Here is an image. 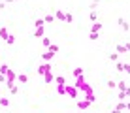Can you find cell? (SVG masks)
Segmentation results:
<instances>
[{
  "mask_svg": "<svg viewBox=\"0 0 130 113\" xmlns=\"http://www.w3.org/2000/svg\"><path fill=\"white\" fill-rule=\"evenodd\" d=\"M6 81H8V79H6V75H2V74H0V83H6Z\"/></svg>",
  "mask_w": 130,
  "mask_h": 113,
  "instance_id": "cell-39",
  "label": "cell"
},
{
  "mask_svg": "<svg viewBox=\"0 0 130 113\" xmlns=\"http://www.w3.org/2000/svg\"><path fill=\"white\" fill-rule=\"evenodd\" d=\"M43 25H45V21H43V19H36V21H34V26H36V28H42Z\"/></svg>",
  "mask_w": 130,
  "mask_h": 113,
  "instance_id": "cell-25",
  "label": "cell"
},
{
  "mask_svg": "<svg viewBox=\"0 0 130 113\" xmlns=\"http://www.w3.org/2000/svg\"><path fill=\"white\" fill-rule=\"evenodd\" d=\"M57 92L59 94H66V85H57Z\"/></svg>",
  "mask_w": 130,
  "mask_h": 113,
  "instance_id": "cell-26",
  "label": "cell"
},
{
  "mask_svg": "<svg viewBox=\"0 0 130 113\" xmlns=\"http://www.w3.org/2000/svg\"><path fill=\"white\" fill-rule=\"evenodd\" d=\"M107 89H111V90H113V89H117V81L109 79V81H107Z\"/></svg>",
  "mask_w": 130,
  "mask_h": 113,
  "instance_id": "cell-27",
  "label": "cell"
},
{
  "mask_svg": "<svg viewBox=\"0 0 130 113\" xmlns=\"http://www.w3.org/2000/svg\"><path fill=\"white\" fill-rule=\"evenodd\" d=\"M98 4H100V0H92V2H91V6H89V11H96Z\"/></svg>",
  "mask_w": 130,
  "mask_h": 113,
  "instance_id": "cell-18",
  "label": "cell"
},
{
  "mask_svg": "<svg viewBox=\"0 0 130 113\" xmlns=\"http://www.w3.org/2000/svg\"><path fill=\"white\" fill-rule=\"evenodd\" d=\"M66 23H74V15L72 13H66Z\"/></svg>",
  "mask_w": 130,
  "mask_h": 113,
  "instance_id": "cell-37",
  "label": "cell"
},
{
  "mask_svg": "<svg viewBox=\"0 0 130 113\" xmlns=\"http://www.w3.org/2000/svg\"><path fill=\"white\" fill-rule=\"evenodd\" d=\"M17 81H19V83H28V75L26 74H19L17 75Z\"/></svg>",
  "mask_w": 130,
  "mask_h": 113,
  "instance_id": "cell-16",
  "label": "cell"
},
{
  "mask_svg": "<svg viewBox=\"0 0 130 113\" xmlns=\"http://www.w3.org/2000/svg\"><path fill=\"white\" fill-rule=\"evenodd\" d=\"M36 72H38V75H42V77H43L47 72H51V64H49V62H42V64L36 68Z\"/></svg>",
  "mask_w": 130,
  "mask_h": 113,
  "instance_id": "cell-1",
  "label": "cell"
},
{
  "mask_svg": "<svg viewBox=\"0 0 130 113\" xmlns=\"http://www.w3.org/2000/svg\"><path fill=\"white\" fill-rule=\"evenodd\" d=\"M89 19H91L92 23L98 21V11H89Z\"/></svg>",
  "mask_w": 130,
  "mask_h": 113,
  "instance_id": "cell-21",
  "label": "cell"
},
{
  "mask_svg": "<svg viewBox=\"0 0 130 113\" xmlns=\"http://www.w3.org/2000/svg\"><path fill=\"white\" fill-rule=\"evenodd\" d=\"M79 113H85V111H79Z\"/></svg>",
  "mask_w": 130,
  "mask_h": 113,
  "instance_id": "cell-45",
  "label": "cell"
},
{
  "mask_svg": "<svg viewBox=\"0 0 130 113\" xmlns=\"http://www.w3.org/2000/svg\"><path fill=\"white\" fill-rule=\"evenodd\" d=\"M42 43H43V47H47V49H49V45H51V40L43 36V38H42Z\"/></svg>",
  "mask_w": 130,
  "mask_h": 113,
  "instance_id": "cell-31",
  "label": "cell"
},
{
  "mask_svg": "<svg viewBox=\"0 0 130 113\" xmlns=\"http://www.w3.org/2000/svg\"><path fill=\"white\" fill-rule=\"evenodd\" d=\"M126 109L130 111V102H126Z\"/></svg>",
  "mask_w": 130,
  "mask_h": 113,
  "instance_id": "cell-44",
  "label": "cell"
},
{
  "mask_svg": "<svg viewBox=\"0 0 130 113\" xmlns=\"http://www.w3.org/2000/svg\"><path fill=\"white\" fill-rule=\"evenodd\" d=\"M55 83H57V85H66L64 75H57V77H55Z\"/></svg>",
  "mask_w": 130,
  "mask_h": 113,
  "instance_id": "cell-22",
  "label": "cell"
},
{
  "mask_svg": "<svg viewBox=\"0 0 130 113\" xmlns=\"http://www.w3.org/2000/svg\"><path fill=\"white\" fill-rule=\"evenodd\" d=\"M66 94H68L70 98H77V89H75L74 85H66Z\"/></svg>",
  "mask_w": 130,
  "mask_h": 113,
  "instance_id": "cell-3",
  "label": "cell"
},
{
  "mask_svg": "<svg viewBox=\"0 0 130 113\" xmlns=\"http://www.w3.org/2000/svg\"><path fill=\"white\" fill-rule=\"evenodd\" d=\"M109 113H121V111H119V109H115V107H113V109H111Z\"/></svg>",
  "mask_w": 130,
  "mask_h": 113,
  "instance_id": "cell-42",
  "label": "cell"
},
{
  "mask_svg": "<svg viewBox=\"0 0 130 113\" xmlns=\"http://www.w3.org/2000/svg\"><path fill=\"white\" fill-rule=\"evenodd\" d=\"M72 74H74V77H81V75H83V68H74Z\"/></svg>",
  "mask_w": 130,
  "mask_h": 113,
  "instance_id": "cell-17",
  "label": "cell"
},
{
  "mask_svg": "<svg viewBox=\"0 0 130 113\" xmlns=\"http://www.w3.org/2000/svg\"><path fill=\"white\" fill-rule=\"evenodd\" d=\"M124 74L130 75V64H124Z\"/></svg>",
  "mask_w": 130,
  "mask_h": 113,
  "instance_id": "cell-38",
  "label": "cell"
},
{
  "mask_svg": "<svg viewBox=\"0 0 130 113\" xmlns=\"http://www.w3.org/2000/svg\"><path fill=\"white\" fill-rule=\"evenodd\" d=\"M117 89H119V90H126V89H128L126 81H117Z\"/></svg>",
  "mask_w": 130,
  "mask_h": 113,
  "instance_id": "cell-20",
  "label": "cell"
},
{
  "mask_svg": "<svg viewBox=\"0 0 130 113\" xmlns=\"http://www.w3.org/2000/svg\"><path fill=\"white\" fill-rule=\"evenodd\" d=\"M115 53H119V55H121V53H128V51H126V45H124V43H117Z\"/></svg>",
  "mask_w": 130,
  "mask_h": 113,
  "instance_id": "cell-12",
  "label": "cell"
},
{
  "mask_svg": "<svg viewBox=\"0 0 130 113\" xmlns=\"http://www.w3.org/2000/svg\"><path fill=\"white\" fill-rule=\"evenodd\" d=\"M8 36H10L8 28H6V26H0V40H4V42H6V40H8Z\"/></svg>",
  "mask_w": 130,
  "mask_h": 113,
  "instance_id": "cell-8",
  "label": "cell"
},
{
  "mask_svg": "<svg viewBox=\"0 0 130 113\" xmlns=\"http://www.w3.org/2000/svg\"><path fill=\"white\" fill-rule=\"evenodd\" d=\"M6 43H8V45H13V43H15V36L10 34V36H8V40H6Z\"/></svg>",
  "mask_w": 130,
  "mask_h": 113,
  "instance_id": "cell-30",
  "label": "cell"
},
{
  "mask_svg": "<svg viewBox=\"0 0 130 113\" xmlns=\"http://www.w3.org/2000/svg\"><path fill=\"white\" fill-rule=\"evenodd\" d=\"M119 26H121V28H123V30H126V32H130V23L126 21V19H123V17H119Z\"/></svg>",
  "mask_w": 130,
  "mask_h": 113,
  "instance_id": "cell-4",
  "label": "cell"
},
{
  "mask_svg": "<svg viewBox=\"0 0 130 113\" xmlns=\"http://www.w3.org/2000/svg\"><path fill=\"white\" fill-rule=\"evenodd\" d=\"M55 19H59V23H66V13L62 10H57L55 11Z\"/></svg>",
  "mask_w": 130,
  "mask_h": 113,
  "instance_id": "cell-6",
  "label": "cell"
},
{
  "mask_svg": "<svg viewBox=\"0 0 130 113\" xmlns=\"http://www.w3.org/2000/svg\"><path fill=\"white\" fill-rule=\"evenodd\" d=\"M8 70H10V66H8V64H2V66H0V74H2V75H6Z\"/></svg>",
  "mask_w": 130,
  "mask_h": 113,
  "instance_id": "cell-29",
  "label": "cell"
},
{
  "mask_svg": "<svg viewBox=\"0 0 130 113\" xmlns=\"http://www.w3.org/2000/svg\"><path fill=\"white\" fill-rule=\"evenodd\" d=\"M2 2H17V0H2Z\"/></svg>",
  "mask_w": 130,
  "mask_h": 113,
  "instance_id": "cell-43",
  "label": "cell"
},
{
  "mask_svg": "<svg viewBox=\"0 0 130 113\" xmlns=\"http://www.w3.org/2000/svg\"><path fill=\"white\" fill-rule=\"evenodd\" d=\"M53 57H55V53H51V51L47 49V51H43V53H42V62H49Z\"/></svg>",
  "mask_w": 130,
  "mask_h": 113,
  "instance_id": "cell-5",
  "label": "cell"
},
{
  "mask_svg": "<svg viewBox=\"0 0 130 113\" xmlns=\"http://www.w3.org/2000/svg\"><path fill=\"white\" fill-rule=\"evenodd\" d=\"M115 109H119L121 113L126 111V102H117V106H115Z\"/></svg>",
  "mask_w": 130,
  "mask_h": 113,
  "instance_id": "cell-15",
  "label": "cell"
},
{
  "mask_svg": "<svg viewBox=\"0 0 130 113\" xmlns=\"http://www.w3.org/2000/svg\"><path fill=\"white\" fill-rule=\"evenodd\" d=\"M102 26H104V25H102V23H92V26H91V32H100V30H102Z\"/></svg>",
  "mask_w": 130,
  "mask_h": 113,
  "instance_id": "cell-11",
  "label": "cell"
},
{
  "mask_svg": "<svg viewBox=\"0 0 130 113\" xmlns=\"http://www.w3.org/2000/svg\"><path fill=\"white\" fill-rule=\"evenodd\" d=\"M6 79H8V81H17V74L11 70V68L8 70V74H6Z\"/></svg>",
  "mask_w": 130,
  "mask_h": 113,
  "instance_id": "cell-9",
  "label": "cell"
},
{
  "mask_svg": "<svg viewBox=\"0 0 130 113\" xmlns=\"http://www.w3.org/2000/svg\"><path fill=\"white\" fill-rule=\"evenodd\" d=\"M115 70H117V72H124V62H115Z\"/></svg>",
  "mask_w": 130,
  "mask_h": 113,
  "instance_id": "cell-24",
  "label": "cell"
},
{
  "mask_svg": "<svg viewBox=\"0 0 130 113\" xmlns=\"http://www.w3.org/2000/svg\"><path fill=\"white\" fill-rule=\"evenodd\" d=\"M89 40L96 42V40H98V32H89Z\"/></svg>",
  "mask_w": 130,
  "mask_h": 113,
  "instance_id": "cell-32",
  "label": "cell"
},
{
  "mask_svg": "<svg viewBox=\"0 0 130 113\" xmlns=\"http://www.w3.org/2000/svg\"><path fill=\"white\" fill-rule=\"evenodd\" d=\"M83 85H85V77H83V75H81V77H75V83H74L75 89H81Z\"/></svg>",
  "mask_w": 130,
  "mask_h": 113,
  "instance_id": "cell-10",
  "label": "cell"
},
{
  "mask_svg": "<svg viewBox=\"0 0 130 113\" xmlns=\"http://www.w3.org/2000/svg\"><path fill=\"white\" fill-rule=\"evenodd\" d=\"M43 36H45L43 26H42V28H36V30H34V38H43Z\"/></svg>",
  "mask_w": 130,
  "mask_h": 113,
  "instance_id": "cell-13",
  "label": "cell"
},
{
  "mask_svg": "<svg viewBox=\"0 0 130 113\" xmlns=\"http://www.w3.org/2000/svg\"><path fill=\"white\" fill-rule=\"evenodd\" d=\"M11 87H15V81H6V89L10 90Z\"/></svg>",
  "mask_w": 130,
  "mask_h": 113,
  "instance_id": "cell-36",
  "label": "cell"
},
{
  "mask_svg": "<svg viewBox=\"0 0 130 113\" xmlns=\"http://www.w3.org/2000/svg\"><path fill=\"white\" fill-rule=\"evenodd\" d=\"M124 45H126V51L130 53V42H128V43H124Z\"/></svg>",
  "mask_w": 130,
  "mask_h": 113,
  "instance_id": "cell-41",
  "label": "cell"
},
{
  "mask_svg": "<svg viewBox=\"0 0 130 113\" xmlns=\"http://www.w3.org/2000/svg\"><path fill=\"white\" fill-rule=\"evenodd\" d=\"M85 98H87V100L91 102V104H94V100H96V98H94V94H87V96H85Z\"/></svg>",
  "mask_w": 130,
  "mask_h": 113,
  "instance_id": "cell-35",
  "label": "cell"
},
{
  "mask_svg": "<svg viewBox=\"0 0 130 113\" xmlns=\"http://www.w3.org/2000/svg\"><path fill=\"white\" fill-rule=\"evenodd\" d=\"M55 77H57V75L53 74V72H47V74L43 75V83H53V81H55Z\"/></svg>",
  "mask_w": 130,
  "mask_h": 113,
  "instance_id": "cell-7",
  "label": "cell"
},
{
  "mask_svg": "<svg viewBox=\"0 0 130 113\" xmlns=\"http://www.w3.org/2000/svg\"><path fill=\"white\" fill-rule=\"evenodd\" d=\"M89 107H91V102H89L87 98H85V100H79V102H77V109H79V111H87Z\"/></svg>",
  "mask_w": 130,
  "mask_h": 113,
  "instance_id": "cell-2",
  "label": "cell"
},
{
  "mask_svg": "<svg viewBox=\"0 0 130 113\" xmlns=\"http://www.w3.org/2000/svg\"><path fill=\"white\" fill-rule=\"evenodd\" d=\"M17 92H19V87H17V85H15V87H11V89H10V94H11V96H15Z\"/></svg>",
  "mask_w": 130,
  "mask_h": 113,
  "instance_id": "cell-33",
  "label": "cell"
},
{
  "mask_svg": "<svg viewBox=\"0 0 130 113\" xmlns=\"http://www.w3.org/2000/svg\"><path fill=\"white\" fill-rule=\"evenodd\" d=\"M107 57H109V60H111V62H119V53H115V51H113V53H109Z\"/></svg>",
  "mask_w": 130,
  "mask_h": 113,
  "instance_id": "cell-19",
  "label": "cell"
},
{
  "mask_svg": "<svg viewBox=\"0 0 130 113\" xmlns=\"http://www.w3.org/2000/svg\"><path fill=\"white\" fill-rule=\"evenodd\" d=\"M0 106H2V107H8V106H10V98L0 96Z\"/></svg>",
  "mask_w": 130,
  "mask_h": 113,
  "instance_id": "cell-23",
  "label": "cell"
},
{
  "mask_svg": "<svg viewBox=\"0 0 130 113\" xmlns=\"http://www.w3.org/2000/svg\"><path fill=\"white\" fill-rule=\"evenodd\" d=\"M6 8V2H0V10H4Z\"/></svg>",
  "mask_w": 130,
  "mask_h": 113,
  "instance_id": "cell-40",
  "label": "cell"
},
{
  "mask_svg": "<svg viewBox=\"0 0 130 113\" xmlns=\"http://www.w3.org/2000/svg\"><path fill=\"white\" fill-rule=\"evenodd\" d=\"M49 51L57 55V53H59V45H57V43H51V45H49Z\"/></svg>",
  "mask_w": 130,
  "mask_h": 113,
  "instance_id": "cell-28",
  "label": "cell"
},
{
  "mask_svg": "<svg viewBox=\"0 0 130 113\" xmlns=\"http://www.w3.org/2000/svg\"><path fill=\"white\" fill-rule=\"evenodd\" d=\"M81 90L85 92V96H87V94H92V87H91V85H89V83H85L83 87H81Z\"/></svg>",
  "mask_w": 130,
  "mask_h": 113,
  "instance_id": "cell-14",
  "label": "cell"
},
{
  "mask_svg": "<svg viewBox=\"0 0 130 113\" xmlns=\"http://www.w3.org/2000/svg\"><path fill=\"white\" fill-rule=\"evenodd\" d=\"M43 21H45V23H53V21H55V15H45Z\"/></svg>",
  "mask_w": 130,
  "mask_h": 113,
  "instance_id": "cell-34",
  "label": "cell"
}]
</instances>
